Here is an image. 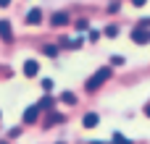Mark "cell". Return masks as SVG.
I'll use <instances>...</instances> for the list:
<instances>
[{"label": "cell", "instance_id": "1", "mask_svg": "<svg viewBox=\"0 0 150 144\" xmlns=\"http://www.w3.org/2000/svg\"><path fill=\"white\" fill-rule=\"evenodd\" d=\"M108 79H111V68H108V66H103V68H98V71L84 81V87H87V92H95V89H100Z\"/></svg>", "mask_w": 150, "mask_h": 144}, {"label": "cell", "instance_id": "2", "mask_svg": "<svg viewBox=\"0 0 150 144\" xmlns=\"http://www.w3.org/2000/svg\"><path fill=\"white\" fill-rule=\"evenodd\" d=\"M132 39H134L137 45H148V42H150V31L140 26V29H134V31H132Z\"/></svg>", "mask_w": 150, "mask_h": 144}, {"label": "cell", "instance_id": "3", "mask_svg": "<svg viewBox=\"0 0 150 144\" xmlns=\"http://www.w3.org/2000/svg\"><path fill=\"white\" fill-rule=\"evenodd\" d=\"M0 39H3V42H13V29H11V24H8L5 18L0 21Z\"/></svg>", "mask_w": 150, "mask_h": 144}, {"label": "cell", "instance_id": "4", "mask_svg": "<svg viewBox=\"0 0 150 144\" xmlns=\"http://www.w3.org/2000/svg\"><path fill=\"white\" fill-rule=\"evenodd\" d=\"M37 73H40V63H37V60H24V76L32 79V76H37Z\"/></svg>", "mask_w": 150, "mask_h": 144}, {"label": "cell", "instance_id": "5", "mask_svg": "<svg viewBox=\"0 0 150 144\" xmlns=\"http://www.w3.org/2000/svg\"><path fill=\"white\" fill-rule=\"evenodd\" d=\"M98 123H100L98 113H84V115H82V126H84V129H95Z\"/></svg>", "mask_w": 150, "mask_h": 144}, {"label": "cell", "instance_id": "6", "mask_svg": "<svg viewBox=\"0 0 150 144\" xmlns=\"http://www.w3.org/2000/svg\"><path fill=\"white\" fill-rule=\"evenodd\" d=\"M37 118H40L37 105H32V108H26V110H24V123H37Z\"/></svg>", "mask_w": 150, "mask_h": 144}, {"label": "cell", "instance_id": "7", "mask_svg": "<svg viewBox=\"0 0 150 144\" xmlns=\"http://www.w3.org/2000/svg\"><path fill=\"white\" fill-rule=\"evenodd\" d=\"M40 21H42V10H40V8H32V10L26 13V24H32V26H37Z\"/></svg>", "mask_w": 150, "mask_h": 144}, {"label": "cell", "instance_id": "8", "mask_svg": "<svg viewBox=\"0 0 150 144\" xmlns=\"http://www.w3.org/2000/svg\"><path fill=\"white\" fill-rule=\"evenodd\" d=\"M63 24H69V13H63V10L53 13V26H63Z\"/></svg>", "mask_w": 150, "mask_h": 144}, {"label": "cell", "instance_id": "9", "mask_svg": "<svg viewBox=\"0 0 150 144\" xmlns=\"http://www.w3.org/2000/svg\"><path fill=\"white\" fill-rule=\"evenodd\" d=\"M53 102H55V100H53L50 94H45V97L37 102V110H50V108H53Z\"/></svg>", "mask_w": 150, "mask_h": 144}, {"label": "cell", "instance_id": "10", "mask_svg": "<svg viewBox=\"0 0 150 144\" xmlns=\"http://www.w3.org/2000/svg\"><path fill=\"white\" fill-rule=\"evenodd\" d=\"M58 123H63V115H61V113H53V115H47V121H45L47 129H50V126H58Z\"/></svg>", "mask_w": 150, "mask_h": 144}, {"label": "cell", "instance_id": "11", "mask_svg": "<svg viewBox=\"0 0 150 144\" xmlns=\"http://www.w3.org/2000/svg\"><path fill=\"white\" fill-rule=\"evenodd\" d=\"M61 102H66V105H76V94H74V92H63V94H61Z\"/></svg>", "mask_w": 150, "mask_h": 144}, {"label": "cell", "instance_id": "12", "mask_svg": "<svg viewBox=\"0 0 150 144\" xmlns=\"http://www.w3.org/2000/svg\"><path fill=\"white\" fill-rule=\"evenodd\" d=\"M61 45H63V47H71V50H76V47H82V39H79V37H76V39H69V42L63 39Z\"/></svg>", "mask_w": 150, "mask_h": 144}, {"label": "cell", "instance_id": "13", "mask_svg": "<svg viewBox=\"0 0 150 144\" xmlns=\"http://www.w3.org/2000/svg\"><path fill=\"white\" fill-rule=\"evenodd\" d=\"M113 144H132V139H127L124 134H113Z\"/></svg>", "mask_w": 150, "mask_h": 144}, {"label": "cell", "instance_id": "14", "mask_svg": "<svg viewBox=\"0 0 150 144\" xmlns=\"http://www.w3.org/2000/svg\"><path fill=\"white\" fill-rule=\"evenodd\" d=\"M76 29H79V31L90 29V21H87V18H79V21H76Z\"/></svg>", "mask_w": 150, "mask_h": 144}, {"label": "cell", "instance_id": "15", "mask_svg": "<svg viewBox=\"0 0 150 144\" xmlns=\"http://www.w3.org/2000/svg\"><path fill=\"white\" fill-rule=\"evenodd\" d=\"M116 34H119L116 26H105V37H116Z\"/></svg>", "mask_w": 150, "mask_h": 144}, {"label": "cell", "instance_id": "16", "mask_svg": "<svg viewBox=\"0 0 150 144\" xmlns=\"http://www.w3.org/2000/svg\"><path fill=\"white\" fill-rule=\"evenodd\" d=\"M45 55H58V47H55V45H47V47H45Z\"/></svg>", "mask_w": 150, "mask_h": 144}, {"label": "cell", "instance_id": "17", "mask_svg": "<svg viewBox=\"0 0 150 144\" xmlns=\"http://www.w3.org/2000/svg\"><path fill=\"white\" fill-rule=\"evenodd\" d=\"M111 63H113V66H124V58H121V55H113Z\"/></svg>", "mask_w": 150, "mask_h": 144}, {"label": "cell", "instance_id": "18", "mask_svg": "<svg viewBox=\"0 0 150 144\" xmlns=\"http://www.w3.org/2000/svg\"><path fill=\"white\" fill-rule=\"evenodd\" d=\"M42 89L50 92V89H53V79H45V81H42Z\"/></svg>", "mask_w": 150, "mask_h": 144}, {"label": "cell", "instance_id": "19", "mask_svg": "<svg viewBox=\"0 0 150 144\" xmlns=\"http://www.w3.org/2000/svg\"><path fill=\"white\" fill-rule=\"evenodd\" d=\"M145 3H148V0H132V5H137V8H142Z\"/></svg>", "mask_w": 150, "mask_h": 144}, {"label": "cell", "instance_id": "20", "mask_svg": "<svg viewBox=\"0 0 150 144\" xmlns=\"http://www.w3.org/2000/svg\"><path fill=\"white\" fill-rule=\"evenodd\" d=\"M11 5V0H0V8H8Z\"/></svg>", "mask_w": 150, "mask_h": 144}, {"label": "cell", "instance_id": "21", "mask_svg": "<svg viewBox=\"0 0 150 144\" xmlns=\"http://www.w3.org/2000/svg\"><path fill=\"white\" fill-rule=\"evenodd\" d=\"M145 115H150V105H145Z\"/></svg>", "mask_w": 150, "mask_h": 144}, {"label": "cell", "instance_id": "22", "mask_svg": "<svg viewBox=\"0 0 150 144\" xmlns=\"http://www.w3.org/2000/svg\"><path fill=\"white\" fill-rule=\"evenodd\" d=\"M90 144H105V142H90Z\"/></svg>", "mask_w": 150, "mask_h": 144}, {"label": "cell", "instance_id": "23", "mask_svg": "<svg viewBox=\"0 0 150 144\" xmlns=\"http://www.w3.org/2000/svg\"><path fill=\"white\" fill-rule=\"evenodd\" d=\"M0 144H8V142H0Z\"/></svg>", "mask_w": 150, "mask_h": 144}, {"label": "cell", "instance_id": "24", "mask_svg": "<svg viewBox=\"0 0 150 144\" xmlns=\"http://www.w3.org/2000/svg\"><path fill=\"white\" fill-rule=\"evenodd\" d=\"M58 144H61V142H58Z\"/></svg>", "mask_w": 150, "mask_h": 144}]
</instances>
